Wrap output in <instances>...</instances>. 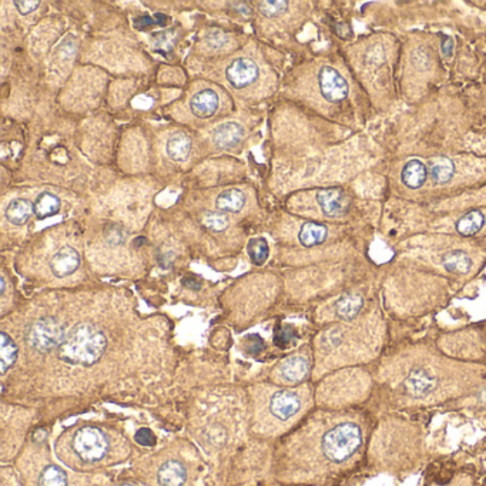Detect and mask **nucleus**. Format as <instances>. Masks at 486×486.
<instances>
[{
	"instance_id": "1",
	"label": "nucleus",
	"mask_w": 486,
	"mask_h": 486,
	"mask_svg": "<svg viewBox=\"0 0 486 486\" xmlns=\"http://www.w3.org/2000/svg\"><path fill=\"white\" fill-rule=\"evenodd\" d=\"M107 347L105 332L90 322L74 325L58 350L59 358L72 365L90 367L99 361Z\"/></svg>"
},
{
	"instance_id": "2",
	"label": "nucleus",
	"mask_w": 486,
	"mask_h": 486,
	"mask_svg": "<svg viewBox=\"0 0 486 486\" xmlns=\"http://www.w3.org/2000/svg\"><path fill=\"white\" fill-rule=\"evenodd\" d=\"M362 445V432L357 423L344 422L331 428L322 436L321 449L332 464H343L357 454Z\"/></svg>"
},
{
	"instance_id": "3",
	"label": "nucleus",
	"mask_w": 486,
	"mask_h": 486,
	"mask_svg": "<svg viewBox=\"0 0 486 486\" xmlns=\"http://www.w3.org/2000/svg\"><path fill=\"white\" fill-rule=\"evenodd\" d=\"M65 327L55 318L46 317L32 322L26 329V341L27 344L44 354L53 350H59L66 338Z\"/></svg>"
},
{
	"instance_id": "4",
	"label": "nucleus",
	"mask_w": 486,
	"mask_h": 486,
	"mask_svg": "<svg viewBox=\"0 0 486 486\" xmlns=\"http://www.w3.org/2000/svg\"><path fill=\"white\" fill-rule=\"evenodd\" d=\"M73 451L84 462L102 461L110 448L106 433L96 426L80 428L73 438Z\"/></svg>"
},
{
	"instance_id": "5",
	"label": "nucleus",
	"mask_w": 486,
	"mask_h": 486,
	"mask_svg": "<svg viewBox=\"0 0 486 486\" xmlns=\"http://www.w3.org/2000/svg\"><path fill=\"white\" fill-rule=\"evenodd\" d=\"M322 96L331 103H338L348 96V83L334 67L324 66L318 74Z\"/></svg>"
},
{
	"instance_id": "6",
	"label": "nucleus",
	"mask_w": 486,
	"mask_h": 486,
	"mask_svg": "<svg viewBox=\"0 0 486 486\" xmlns=\"http://www.w3.org/2000/svg\"><path fill=\"white\" fill-rule=\"evenodd\" d=\"M260 76V69L251 59L239 58L232 60L227 70L225 77L228 83L235 88H246L256 83V80Z\"/></svg>"
},
{
	"instance_id": "7",
	"label": "nucleus",
	"mask_w": 486,
	"mask_h": 486,
	"mask_svg": "<svg viewBox=\"0 0 486 486\" xmlns=\"http://www.w3.org/2000/svg\"><path fill=\"white\" fill-rule=\"evenodd\" d=\"M317 202L327 217H341L348 211L350 200L339 188H325L317 192Z\"/></svg>"
},
{
	"instance_id": "8",
	"label": "nucleus",
	"mask_w": 486,
	"mask_h": 486,
	"mask_svg": "<svg viewBox=\"0 0 486 486\" xmlns=\"http://www.w3.org/2000/svg\"><path fill=\"white\" fill-rule=\"evenodd\" d=\"M246 137V130L237 121H225L213 131V143L217 149L227 150L238 145Z\"/></svg>"
},
{
	"instance_id": "9",
	"label": "nucleus",
	"mask_w": 486,
	"mask_h": 486,
	"mask_svg": "<svg viewBox=\"0 0 486 486\" xmlns=\"http://www.w3.org/2000/svg\"><path fill=\"white\" fill-rule=\"evenodd\" d=\"M301 408V400L297 394L291 391H280L274 394L270 402L271 414L280 419L287 421L291 416H294Z\"/></svg>"
},
{
	"instance_id": "10",
	"label": "nucleus",
	"mask_w": 486,
	"mask_h": 486,
	"mask_svg": "<svg viewBox=\"0 0 486 486\" xmlns=\"http://www.w3.org/2000/svg\"><path fill=\"white\" fill-rule=\"evenodd\" d=\"M80 265V254L73 247H62L51 260V270L58 278H65L76 272Z\"/></svg>"
},
{
	"instance_id": "11",
	"label": "nucleus",
	"mask_w": 486,
	"mask_h": 486,
	"mask_svg": "<svg viewBox=\"0 0 486 486\" xmlns=\"http://www.w3.org/2000/svg\"><path fill=\"white\" fill-rule=\"evenodd\" d=\"M218 96L211 88H203L191 97L190 109L194 116L200 119H209L218 110Z\"/></svg>"
},
{
	"instance_id": "12",
	"label": "nucleus",
	"mask_w": 486,
	"mask_h": 486,
	"mask_svg": "<svg viewBox=\"0 0 486 486\" xmlns=\"http://www.w3.org/2000/svg\"><path fill=\"white\" fill-rule=\"evenodd\" d=\"M436 386L435 378L425 369H414L405 379V390L409 395L422 398L426 397Z\"/></svg>"
},
{
	"instance_id": "13",
	"label": "nucleus",
	"mask_w": 486,
	"mask_h": 486,
	"mask_svg": "<svg viewBox=\"0 0 486 486\" xmlns=\"http://www.w3.org/2000/svg\"><path fill=\"white\" fill-rule=\"evenodd\" d=\"M166 152H167V156L173 162H177V163L185 162L191 153L190 137L183 131H177L171 134L166 144Z\"/></svg>"
},
{
	"instance_id": "14",
	"label": "nucleus",
	"mask_w": 486,
	"mask_h": 486,
	"mask_svg": "<svg viewBox=\"0 0 486 486\" xmlns=\"http://www.w3.org/2000/svg\"><path fill=\"white\" fill-rule=\"evenodd\" d=\"M187 479V471L178 461H167L157 473L160 486H183Z\"/></svg>"
},
{
	"instance_id": "15",
	"label": "nucleus",
	"mask_w": 486,
	"mask_h": 486,
	"mask_svg": "<svg viewBox=\"0 0 486 486\" xmlns=\"http://www.w3.org/2000/svg\"><path fill=\"white\" fill-rule=\"evenodd\" d=\"M246 206V194L238 188L223 191L216 200L217 210L223 213H239Z\"/></svg>"
},
{
	"instance_id": "16",
	"label": "nucleus",
	"mask_w": 486,
	"mask_h": 486,
	"mask_svg": "<svg viewBox=\"0 0 486 486\" xmlns=\"http://www.w3.org/2000/svg\"><path fill=\"white\" fill-rule=\"evenodd\" d=\"M34 214V204L27 199H16L6 207L5 216L9 223L15 225H23Z\"/></svg>"
},
{
	"instance_id": "17",
	"label": "nucleus",
	"mask_w": 486,
	"mask_h": 486,
	"mask_svg": "<svg viewBox=\"0 0 486 486\" xmlns=\"http://www.w3.org/2000/svg\"><path fill=\"white\" fill-rule=\"evenodd\" d=\"M60 199L53 192L44 191L34 202V214L37 218L44 220L48 217H53L60 211Z\"/></svg>"
},
{
	"instance_id": "18",
	"label": "nucleus",
	"mask_w": 486,
	"mask_h": 486,
	"mask_svg": "<svg viewBox=\"0 0 486 486\" xmlns=\"http://www.w3.org/2000/svg\"><path fill=\"white\" fill-rule=\"evenodd\" d=\"M328 234V230L325 225L318 223H306L303 224L298 238L304 247H314L318 244H322Z\"/></svg>"
},
{
	"instance_id": "19",
	"label": "nucleus",
	"mask_w": 486,
	"mask_h": 486,
	"mask_svg": "<svg viewBox=\"0 0 486 486\" xmlns=\"http://www.w3.org/2000/svg\"><path fill=\"white\" fill-rule=\"evenodd\" d=\"M308 372V361L304 357H291L284 361L281 367V375L288 382L301 381Z\"/></svg>"
},
{
	"instance_id": "20",
	"label": "nucleus",
	"mask_w": 486,
	"mask_h": 486,
	"mask_svg": "<svg viewBox=\"0 0 486 486\" xmlns=\"http://www.w3.org/2000/svg\"><path fill=\"white\" fill-rule=\"evenodd\" d=\"M18 353L19 350L13 339L6 332L0 334V368H2L0 372L6 374V371L12 368L18 360Z\"/></svg>"
},
{
	"instance_id": "21",
	"label": "nucleus",
	"mask_w": 486,
	"mask_h": 486,
	"mask_svg": "<svg viewBox=\"0 0 486 486\" xmlns=\"http://www.w3.org/2000/svg\"><path fill=\"white\" fill-rule=\"evenodd\" d=\"M426 180V169L419 160H411L402 171V181L409 188H419Z\"/></svg>"
},
{
	"instance_id": "22",
	"label": "nucleus",
	"mask_w": 486,
	"mask_h": 486,
	"mask_svg": "<svg viewBox=\"0 0 486 486\" xmlns=\"http://www.w3.org/2000/svg\"><path fill=\"white\" fill-rule=\"evenodd\" d=\"M361 308H362V298L360 296H355V294L343 297L336 303V307H335L336 315L339 318L347 320V321L355 318Z\"/></svg>"
},
{
	"instance_id": "23",
	"label": "nucleus",
	"mask_w": 486,
	"mask_h": 486,
	"mask_svg": "<svg viewBox=\"0 0 486 486\" xmlns=\"http://www.w3.org/2000/svg\"><path fill=\"white\" fill-rule=\"evenodd\" d=\"M454 163L448 157L435 159L431 167V176L433 181L438 184H447L454 177Z\"/></svg>"
},
{
	"instance_id": "24",
	"label": "nucleus",
	"mask_w": 486,
	"mask_h": 486,
	"mask_svg": "<svg viewBox=\"0 0 486 486\" xmlns=\"http://www.w3.org/2000/svg\"><path fill=\"white\" fill-rule=\"evenodd\" d=\"M39 486H67V475L58 465L46 466L39 475Z\"/></svg>"
},
{
	"instance_id": "25",
	"label": "nucleus",
	"mask_w": 486,
	"mask_h": 486,
	"mask_svg": "<svg viewBox=\"0 0 486 486\" xmlns=\"http://www.w3.org/2000/svg\"><path fill=\"white\" fill-rule=\"evenodd\" d=\"M445 268L451 272L466 274L472 268V260L462 251H451L442 260Z\"/></svg>"
},
{
	"instance_id": "26",
	"label": "nucleus",
	"mask_w": 486,
	"mask_h": 486,
	"mask_svg": "<svg viewBox=\"0 0 486 486\" xmlns=\"http://www.w3.org/2000/svg\"><path fill=\"white\" fill-rule=\"evenodd\" d=\"M483 223L485 217L480 211H471L458 221L457 230L462 235H473L483 227Z\"/></svg>"
},
{
	"instance_id": "27",
	"label": "nucleus",
	"mask_w": 486,
	"mask_h": 486,
	"mask_svg": "<svg viewBox=\"0 0 486 486\" xmlns=\"http://www.w3.org/2000/svg\"><path fill=\"white\" fill-rule=\"evenodd\" d=\"M249 256L256 265H263L270 254L268 242L264 238H251L249 242Z\"/></svg>"
},
{
	"instance_id": "28",
	"label": "nucleus",
	"mask_w": 486,
	"mask_h": 486,
	"mask_svg": "<svg viewBox=\"0 0 486 486\" xmlns=\"http://www.w3.org/2000/svg\"><path fill=\"white\" fill-rule=\"evenodd\" d=\"M203 224L214 232H221L228 227V217L223 211H209L203 217Z\"/></svg>"
},
{
	"instance_id": "29",
	"label": "nucleus",
	"mask_w": 486,
	"mask_h": 486,
	"mask_svg": "<svg viewBox=\"0 0 486 486\" xmlns=\"http://www.w3.org/2000/svg\"><path fill=\"white\" fill-rule=\"evenodd\" d=\"M258 9L265 18H277L287 12L288 2H284V0H274V2L267 0V2L258 4Z\"/></svg>"
},
{
	"instance_id": "30",
	"label": "nucleus",
	"mask_w": 486,
	"mask_h": 486,
	"mask_svg": "<svg viewBox=\"0 0 486 486\" xmlns=\"http://www.w3.org/2000/svg\"><path fill=\"white\" fill-rule=\"evenodd\" d=\"M136 442L143 447H152L156 444V436L150 429L141 428L136 432Z\"/></svg>"
},
{
	"instance_id": "31",
	"label": "nucleus",
	"mask_w": 486,
	"mask_h": 486,
	"mask_svg": "<svg viewBox=\"0 0 486 486\" xmlns=\"http://www.w3.org/2000/svg\"><path fill=\"white\" fill-rule=\"evenodd\" d=\"M13 5L20 15H29L39 8L40 0H15Z\"/></svg>"
},
{
	"instance_id": "32",
	"label": "nucleus",
	"mask_w": 486,
	"mask_h": 486,
	"mask_svg": "<svg viewBox=\"0 0 486 486\" xmlns=\"http://www.w3.org/2000/svg\"><path fill=\"white\" fill-rule=\"evenodd\" d=\"M153 25H156V22H155L152 18H149V16L138 18V19L136 20V26H137L138 29H141V30L149 29V27H150V26H153Z\"/></svg>"
},
{
	"instance_id": "33",
	"label": "nucleus",
	"mask_w": 486,
	"mask_h": 486,
	"mask_svg": "<svg viewBox=\"0 0 486 486\" xmlns=\"http://www.w3.org/2000/svg\"><path fill=\"white\" fill-rule=\"evenodd\" d=\"M44 440H46V431L37 429V431L33 433V441H34V442H43Z\"/></svg>"
},
{
	"instance_id": "34",
	"label": "nucleus",
	"mask_w": 486,
	"mask_h": 486,
	"mask_svg": "<svg viewBox=\"0 0 486 486\" xmlns=\"http://www.w3.org/2000/svg\"><path fill=\"white\" fill-rule=\"evenodd\" d=\"M442 48H444V53H445V55L451 53V51H452V41H451V40H447V41L442 44Z\"/></svg>"
},
{
	"instance_id": "35",
	"label": "nucleus",
	"mask_w": 486,
	"mask_h": 486,
	"mask_svg": "<svg viewBox=\"0 0 486 486\" xmlns=\"http://www.w3.org/2000/svg\"><path fill=\"white\" fill-rule=\"evenodd\" d=\"M0 285H2V288H0V294H5V289H6V281H5V277L0 278Z\"/></svg>"
},
{
	"instance_id": "36",
	"label": "nucleus",
	"mask_w": 486,
	"mask_h": 486,
	"mask_svg": "<svg viewBox=\"0 0 486 486\" xmlns=\"http://www.w3.org/2000/svg\"><path fill=\"white\" fill-rule=\"evenodd\" d=\"M121 486H133V485H121Z\"/></svg>"
}]
</instances>
